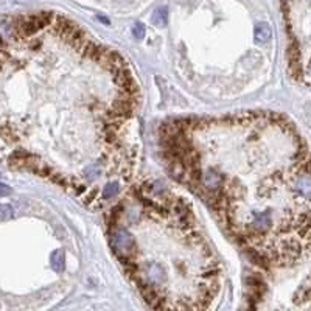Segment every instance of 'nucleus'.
Wrapping results in <instances>:
<instances>
[{"instance_id":"obj_9","label":"nucleus","mask_w":311,"mask_h":311,"mask_svg":"<svg viewBox=\"0 0 311 311\" xmlns=\"http://www.w3.org/2000/svg\"><path fill=\"white\" fill-rule=\"evenodd\" d=\"M132 34H134L136 39H143L145 34H146V30H145V25L137 22V24L132 27Z\"/></svg>"},{"instance_id":"obj_8","label":"nucleus","mask_w":311,"mask_h":311,"mask_svg":"<svg viewBox=\"0 0 311 311\" xmlns=\"http://www.w3.org/2000/svg\"><path fill=\"white\" fill-rule=\"evenodd\" d=\"M14 210L10 204H0V221H5V219H10L13 218Z\"/></svg>"},{"instance_id":"obj_6","label":"nucleus","mask_w":311,"mask_h":311,"mask_svg":"<svg viewBox=\"0 0 311 311\" xmlns=\"http://www.w3.org/2000/svg\"><path fill=\"white\" fill-rule=\"evenodd\" d=\"M118 191H120V184L115 181L108 182L105 185V190H103V196H105V199H112L118 195Z\"/></svg>"},{"instance_id":"obj_3","label":"nucleus","mask_w":311,"mask_h":311,"mask_svg":"<svg viewBox=\"0 0 311 311\" xmlns=\"http://www.w3.org/2000/svg\"><path fill=\"white\" fill-rule=\"evenodd\" d=\"M271 36H272V30H271L269 24H266V22H260V24H257V27L254 30L255 42L266 44L268 41H271Z\"/></svg>"},{"instance_id":"obj_2","label":"nucleus","mask_w":311,"mask_h":311,"mask_svg":"<svg viewBox=\"0 0 311 311\" xmlns=\"http://www.w3.org/2000/svg\"><path fill=\"white\" fill-rule=\"evenodd\" d=\"M53 17L55 14L48 11L33 14V16H28V17H22L17 20V24L14 25V33H16V36H19V38H30V36L38 33L39 30L51 25Z\"/></svg>"},{"instance_id":"obj_10","label":"nucleus","mask_w":311,"mask_h":311,"mask_svg":"<svg viewBox=\"0 0 311 311\" xmlns=\"http://www.w3.org/2000/svg\"><path fill=\"white\" fill-rule=\"evenodd\" d=\"M11 193V187L5 184H0V196H8Z\"/></svg>"},{"instance_id":"obj_5","label":"nucleus","mask_w":311,"mask_h":311,"mask_svg":"<svg viewBox=\"0 0 311 311\" xmlns=\"http://www.w3.org/2000/svg\"><path fill=\"white\" fill-rule=\"evenodd\" d=\"M153 22L157 27H165L167 22H168V10L165 6H160L154 11V16H153Z\"/></svg>"},{"instance_id":"obj_7","label":"nucleus","mask_w":311,"mask_h":311,"mask_svg":"<svg viewBox=\"0 0 311 311\" xmlns=\"http://www.w3.org/2000/svg\"><path fill=\"white\" fill-rule=\"evenodd\" d=\"M103 173V167L100 164H93V165H87L83 170V176L87 179H95V177H100Z\"/></svg>"},{"instance_id":"obj_1","label":"nucleus","mask_w":311,"mask_h":311,"mask_svg":"<svg viewBox=\"0 0 311 311\" xmlns=\"http://www.w3.org/2000/svg\"><path fill=\"white\" fill-rule=\"evenodd\" d=\"M109 238H110V248H112V250L117 254V257L123 262V264L131 262L136 250V241L128 229L122 226H112L110 227Z\"/></svg>"},{"instance_id":"obj_4","label":"nucleus","mask_w":311,"mask_h":311,"mask_svg":"<svg viewBox=\"0 0 311 311\" xmlns=\"http://www.w3.org/2000/svg\"><path fill=\"white\" fill-rule=\"evenodd\" d=\"M51 266H53V269L56 272H62L64 268H65V254L64 250H55L53 254H51Z\"/></svg>"}]
</instances>
